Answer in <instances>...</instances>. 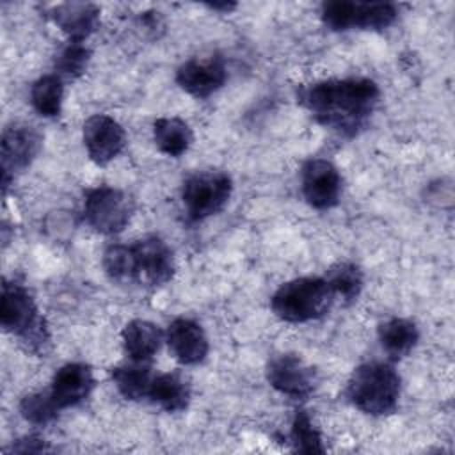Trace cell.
I'll list each match as a JSON object with an SVG mask.
<instances>
[{
  "instance_id": "obj_10",
  "label": "cell",
  "mask_w": 455,
  "mask_h": 455,
  "mask_svg": "<svg viewBox=\"0 0 455 455\" xmlns=\"http://www.w3.org/2000/svg\"><path fill=\"white\" fill-rule=\"evenodd\" d=\"M270 386L290 398H306L316 387V375L297 354H277L267 364Z\"/></svg>"
},
{
  "instance_id": "obj_13",
  "label": "cell",
  "mask_w": 455,
  "mask_h": 455,
  "mask_svg": "<svg viewBox=\"0 0 455 455\" xmlns=\"http://www.w3.org/2000/svg\"><path fill=\"white\" fill-rule=\"evenodd\" d=\"M124 144L126 133L114 117L94 114L84 123V146L94 164H108L123 151Z\"/></svg>"
},
{
  "instance_id": "obj_16",
  "label": "cell",
  "mask_w": 455,
  "mask_h": 455,
  "mask_svg": "<svg viewBox=\"0 0 455 455\" xmlns=\"http://www.w3.org/2000/svg\"><path fill=\"white\" fill-rule=\"evenodd\" d=\"M50 16L69 41H84L98 27L100 7L89 2H66L53 7Z\"/></svg>"
},
{
  "instance_id": "obj_21",
  "label": "cell",
  "mask_w": 455,
  "mask_h": 455,
  "mask_svg": "<svg viewBox=\"0 0 455 455\" xmlns=\"http://www.w3.org/2000/svg\"><path fill=\"white\" fill-rule=\"evenodd\" d=\"M153 139L162 153L181 156L192 144V130L178 117H158L153 123Z\"/></svg>"
},
{
  "instance_id": "obj_15",
  "label": "cell",
  "mask_w": 455,
  "mask_h": 455,
  "mask_svg": "<svg viewBox=\"0 0 455 455\" xmlns=\"http://www.w3.org/2000/svg\"><path fill=\"white\" fill-rule=\"evenodd\" d=\"M92 387L94 377L91 368L84 363H68L57 370L48 391L59 409H66L84 402Z\"/></svg>"
},
{
  "instance_id": "obj_8",
  "label": "cell",
  "mask_w": 455,
  "mask_h": 455,
  "mask_svg": "<svg viewBox=\"0 0 455 455\" xmlns=\"http://www.w3.org/2000/svg\"><path fill=\"white\" fill-rule=\"evenodd\" d=\"M133 283L140 286H162L174 275L171 247L158 236H144L132 243Z\"/></svg>"
},
{
  "instance_id": "obj_5",
  "label": "cell",
  "mask_w": 455,
  "mask_h": 455,
  "mask_svg": "<svg viewBox=\"0 0 455 455\" xmlns=\"http://www.w3.org/2000/svg\"><path fill=\"white\" fill-rule=\"evenodd\" d=\"M231 178L215 169L190 174L181 187V201L188 219L203 220L224 208L231 196Z\"/></svg>"
},
{
  "instance_id": "obj_19",
  "label": "cell",
  "mask_w": 455,
  "mask_h": 455,
  "mask_svg": "<svg viewBox=\"0 0 455 455\" xmlns=\"http://www.w3.org/2000/svg\"><path fill=\"white\" fill-rule=\"evenodd\" d=\"M149 398L167 412H180L190 402V386L180 373L155 375Z\"/></svg>"
},
{
  "instance_id": "obj_3",
  "label": "cell",
  "mask_w": 455,
  "mask_h": 455,
  "mask_svg": "<svg viewBox=\"0 0 455 455\" xmlns=\"http://www.w3.org/2000/svg\"><path fill=\"white\" fill-rule=\"evenodd\" d=\"M334 295L325 277H300L284 283L272 295L270 306L277 318L290 323H302L325 315Z\"/></svg>"
},
{
  "instance_id": "obj_24",
  "label": "cell",
  "mask_w": 455,
  "mask_h": 455,
  "mask_svg": "<svg viewBox=\"0 0 455 455\" xmlns=\"http://www.w3.org/2000/svg\"><path fill=\"white\" fill-rule=\"evenodd\" d=\"M293 448L302 453H322L325 451L322 435L315 427L311 416L306 411H297L291 419V432H290Z\"/></svg>"
},
{
  "instance_id": "obj_20",
  "label": "cell",
  "mask_w": 455,
  "mask_h": 455,
  "mask_svg": "<svg viewBox=\"0 0 455 455\" xmlns=\"http://www.w3.org/2000/svg\"><path fill=\"white\" fill-rule=\"evenodd\" d=\"M153 379L155 375L148 363L140 361H132L130 364H123L112 370V380L126 400H142L149 396Z\"/></svg>"
},
{
  "instance_id": "obj_22",
  "label": "cell",
  "mask_w": 455,
  "mask_h": 455,
  "mask_svg": "<svg viewBox=\"0 0 455 455\" xmlns=\"http://www.w3.org/2000/svg\"><path fill=\"white\" fill-rule=\"evenodd\" d=\"M62 80L57 75H44L37 78L30 89V101L43 117H55L62 107Z\"/></svg>"
},
{
  "instance_id": "obj_2",
  "label": "cell",
  "mask_w": 455,
  "mask_h": 455,
  "mask_svg": "<svg viewBox=\"0 0 455 455\" xmlns=\"http://www.w3.org/2000/svg\"><path fill=\"white\" fill-rule=\"evenodd\" d=\"M347 396L364 414H391L400 398V375L387 363H364L350 375Z\"/></svg>"
},
{
  "instance_id": "obj_14",
  "label": "cell",
  "mask_w": 455,
  "mask_h": 455,
  "mask_svg": "<svg viewBox=\"0 0 455 455\" xmlns=\"http://www.w3.org/2000/svg\"><path fill=\"white\" fill-rule=\"evenodd\" d=\"M165 341L181 364H197L208 354V338L203 327L188 318L172 320L167 327Z\"/></svg>"
},
{
  "instance_id": "obj_1",
  "label": "cell",
  "mask_w": 455,
  "mask_h": 455,
  "mask_svg": "<svg viewBox=\"0 0 455 455\" xmlns=\"http://www.w3.org/2000/svg\"><path fill=\"white\" fill-rule=\"evenodd\" d=\"M379 98V85L361 76L315 82L300 94L302 105L320 124L343 135H355L366 124Z\"/></svg>"
},
{
  "instance_id": "obj_7",
  "label": "cell",
  "mask_w": 455,
  "mask_h": 455,
  "mask_svg": "<svg viewBox=\"0 0 455 455\" xmlns=\"http://www.w3.org/2000/svg\"><path fill=\"white\" fill-rule=\"evenodd\" d=\"M133 212L132 199L119 188L96 187L87 190L84 215L87 224L103 235H116L126 228Z\"/></svg>"
},
{
  "instance_id": "obj_6",
  "label": "cell",
  "mask_w": 455,
  "mask_h": 455,
  "mask_svg": "<svg viewBox=\"0 0 455 455\" xmlns=\"http://www.w3.org/2000/svg\"><path fill=\"white\" fill-rule=\"evenodd\" d=\"M396 7L387 2L334 0L322 5V20L332 30H379L389 27L396 20Z\"/></svg>"
},
{
  "instance_id": "obj_26",
  "label": "cell",
  "mask_w": 455,
  "mask_h": 455,
  "mask_svg": "<svg viewBox=\"0 0 455 455\" xmlns=\"http://www.w3.org/2000/svg\"><path fill=\"white\" fill-rule=\"evenodd\" d=\"M59 405L52 398L50 391H41V393H30L27 395L21 403H20V412L21 416L34 423V425H46L57 418Z\"/></svg>"
},
{
  "instance_id": "obj_9",
  "label": "cell",
  "mask_w": 455,
  "mask_h": 455,
  "mask_svg": "<svg viewBox=\"0 0 455 455\" xmlns=\"http://www.w3.org/2000/svg\"><path fill=\"white\" fill-rule=\"evenodd\" d=\"M2 185L7 188L14 172L30 165L41 148V133L25 123H12L2 133Z\"/></svg>"
},
{
  "instance_id": "obj_28",
  "label": "cell",
  "mask_w": 455,
  "mask_h": 455,
  "mask_svg": "<svg viewBox=\"0 0 455 455\" xmlns=\"http://www.w3.org/2000/svg\"><path fill=\"white\" fill-rule=\"evenodd\" d=\"M12 450H14V451H21V453H27V451H30V453H37V451H46L48 448H46V444H44V441H43V439L30 435V437L20 439V441H18V444H16V446H12Z\"/></svg>"
},
{
  "instance_id": "obj_27",
  "label": "cell",
  "mask_w": 455,
  "mask_h": 455,
  "mask_svg": "<svg viewBox=\"0 0 455 455\" xmlns=\"http://www.w3.org/2000/svg\"><path fill=\"white\" fill-rule=\"evenodd\" d=\"M89 59H91V50L84 44V41H69L59 52L55 59V68L60 75L76 78L85 71Z\"/></svg>"
},
{
  "instance_id": "obj_23",
  "label": "cell",
  "mask_w": 455,
  "mask_h": 455,
  "mask_svg": "<svg viewBox=\"0 0 455 455\" xmlns=\"http://www.w3.org/2000/svg\"><path fill=\"white\" fill-rule=\"evenodd\" d=\"M325 281H327L332 295L339 297L345 302L357 299V295L361 293V288H363V274H361L359 267H355L354 263H347V261L334 265L327 272Z\"/></svg>"
},
{
  "instance_id": "obj_4",
  "label": "cell",
  "mask_w": 455,
  "mask_h": 455,
  "mask_svg": "<svg viewBox=\"0 0 455 455\" xmlns=\"http://www.w3.org/2000/svg\"><path fill=\"white\" fill-rule=\"evenodd\" d=\"M0 323L7 332L16 334L32 352H44V345L50 341L44 320L30 291L16 281H4L2 284Z\"/></svg>"
},
{
  "instance_id": "obj_18",
  "label": "cell",
  "mask_w": 455,
  "mask_h": 455,
  "mask_svg": "<svg viewBox=\"0 0 455 455\" xmlns=\"http://www.w3.org/2000/svg\"><path fill=\"white\" fill-rule=\"evenodd\" d=\"M419 332L412 320L389 318L379 325V341L393 359L405 357L418 343Z\"/></svg>"
},
{
  "instance_id": "obj_29",
  "label": "cell",
  "mask_w": 455,
  "mask_h": 455,
  "mask_svg": "<svg viewBox=\"0 0 455 455\" xmlns=\"http://www.w3.org/2000/svg\"><path fill=\"white\" fill-rule=\"evenodd\" d=\"M208 7L212 9V11H222V12H231L235 7H236V4H233V2H222V4H219V2H213V4H208Z\"/></svg>"
},
{
  "instance_id": "obj_12",
  "label": "cell",
  "mask_w": 455,
  "mask_h": 455,
  "mask_svg": "<svg viewBox=\"0 0 455 455\" xmlns=\"http://www.w3.org/2000/svg\"><path fill=\"white\" fill-rule=\"evenodd\" d=\"M304 199L316 210H329L341 196V176L338 169L323 158L307 160L300 171Z\"/></svg>"
},
{
  "instance_id": "obj_25",
  "label": "cell",
  "mask_w": 455,
  "mask_h": 455,
  "mask_svg": "<svg viewBox=\"0 0 455 455\" xmlns=\"http://www.w3.org/2000/svg\"><path fill=\"white\" fill-rule=\"evenodd\" d=\"M103 268L107 275L121 284L133 283V254L132 245L116 243L103 254Z\"/></svg>"
},
{
  "instance_id": "obj_11",
  "label": "cell",
  "mask_w": 455,
  "mask_h": 455,
  "mask_svg": "<svg viewBox=\"0 0 455 455\" xmlns=\"http://www.w3.org/2000/svg\"><path fill=\"white\" fill-rule=\"evenodd\" d=\"M226 78L224 59L217 53L188 59L176 71L178 85L194 98H208L224 85Z\"/></svg>"
},
{
  "instance_id": "obj_17",
  "label": "cell",
  "mask_w": 455,
  "mask_h": 455,
  "mask_svg": "<svg viewBox=\"0 0 455 455\" xmlns=\"http://www.w3.org/2000/svg\"><path fill=\"white\" fill-rule=\"evenodd\" d=\"M162 345L160 329L146 320H132L123 329V347L132 361L149 363Z\"/></svg>"
}]
</instances>
